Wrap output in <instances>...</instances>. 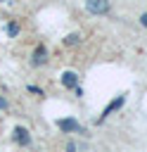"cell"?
Returning a JSON list of instances; mask_svg holds the SVG:
<instances>
[{
    "instance_id": "obj_12",
    "label": "cell",
    "mask_w": 147,
    "mask_h": 152,
    "mask_svg": "<svg viewBox=\"0 0 147 152\" xmlns=\"http://www.w3.org/2000/svg\"><path fill=\"white\" fill-rule=\"evenodd\" d=\"M0 2H2V0H0Z\"/></svg>"
},
{
    "instance_id": "obj_7",
    "label": "cell",
    "mask_w": 147,
    "mask_h": 152,
    "mask_svg": "<svg viewBox=\"0 0 147 152\" xmlns=\"http://www.w3.org/2000/svg\"><path fill=\"white\" fill-rule=\"evenodd\" d=\"M5 31H7V36H9V38H14V36H17V33H19V26H17V24H14V21H9V24H7V26H5Z\"/></svg>"
},
{
    "instance_id": "obj_1",
    "label": "cell",
    "mask_w": 147,
    "mask_h": 152,
    "mask_svg": "<svg viewBox=\"0 0 147 152\" xmlns=\"http://www.w3.org/2000/svg\"><path fill=\"white\" fill-rule=\"evenodd\" d=\"M57 128L64 131V133H83V126H81L76 119H71V116H66V119H57Z\"/></svg>"
},
{
    "instance_id": "obj_4",
    "label": "cell",
    "mask_w": 147,
    "mask_h": 152,
    "mask_svg": "<svg viewBox=\"0 0 147 152\" xmlns=\"http://www.w3.org/2000/svg\"><path fill=\"white\" fill-rule=\"evenodd\" d=\"M14 140H17L21 147H28V145H31V135H28V131H26V128H21V126H17V128H14Z\"/></svg>"
},
{
    "instance_id": "obj_6",
    "label": "cell",
    "mask_w": 147,
    "mask_h": 152,
    "mask_svg": "<svg viewBox=\"0 0 147 152\" xmlns=\"http://www.w3.org/2000/svg\"><path fill=\"white\" fill-rule=\"evenodd\" d=\"M45 55H47V50H45L43 45H38V48L33 50V64H36V66H38V64H45V59H47Z\"/></svg>"
},
{
    "instance_id": "obj_3",
    "label": "cell",
    "mask_w": 147,
    "mask_h": 152,
    "mask_svg": "<svg viewBox=\"0 0 147 152\" xmlns=\"http://www.w3.org/2000/svg\"><path fill=\"white\" fill-rule=\"evenodd\" d=\"M123 102H126V95H119L116 100H111V102H109V104L104 107V112H102V116H100V121H104V119H107V116H109V114H111L114 109H119V107H121Z\"/></svg>"
},
{
    "instance_id": "obj_2",
    "label": "cell",
    "mask_w": 147,
    "mask_h": 152,
    "mask_svg": "<svg viewBox=\"0 0 147 152\" xmlns=\"http://www.w3.org/2000/svg\"><path fill=\"white\" fill-rule=\"evenodd\" d=\"M85 10L90 14H107L109 12V0H85Z\"/></svg>"
},
{
    "instance_id": "obj_8",
    "label": "cell",
    "mask_w": 147,
    "mask_h": 152,
    "mask_svg": "<svg viewBox=\"0 0 147 152\" xmlns=\"http://www.w3.org/2000/svg\"><path fill=\"white\" fill-rule=\"evenodd\" d=\"M78 40H81V36H78V33H69V36H66V40H64V43H66V45H76V43H78Z\"/></svg>"
},
{
    "instance_id": "obj_9",
    "label": "cell",
    "mask_w": 147,
    "mask_h": 152,
    "mask_svg": "<svg viewBox=\"0 0 147 152\" xmlns=\"http://www.w3.org/2000/svg\"><path fill=\"white\" fill-rule=\"evenodd\" d=\"M140 24H142V26H145V28H147V12H145V14H142V17H140Z\"/></svg>"
},
{
    "instance_id": "obj_11",
    "label": "cell",
    "mask_w": 147,
    "mask_h": 152,
    "mask_svg": "<svg viewBox=\"0 0 147 152\" xmlns=\"http://www.w3.org/2000/svg\"><path fill=\"white\" fill-rule=\"evenodd\" d=\"M0 109H7V100L5 97H0Z\"/></svg>"
},
{
    "instance_id": "obj_10",
    "label": "cell",
    "mask_w": 147,
    "mask_h": 152,
    "mask_svg": "<svg viewBox=\"0 0 147 152\" xmlns=\"http://www.w3.org/2000/svg\"><path fill=\"white\" fill-rule=\"evenodd\" d=\"M66 152H76V145H74V142H69V145H66Z\"/></svg>"
},
{
    "instance_id": "obj_5",
    "label": "cell",
    "mask_w": 147,
    "mask_h": 152,
    "mask_svg": "<svg viewBox=\"0 0 147 152\" xmlns=\"http://www.w3.org/2000/svg\"><path fill=\"white\" fill-rule=\"evenodd\" d=\"M62 86H64V88H76V86H78V76H76L74 71H64V74H62Z\"/></svg>"
}]
</instances>
